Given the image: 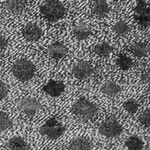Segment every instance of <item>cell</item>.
Here are the masks:
<instances>
[{
	"instance_id": "f546056e",
	"label": "cell",
	"mask_w": 150,
	"mask_h": 150,
	"mask_svg": "<svg viewBox=\"0 0 150 150\" xmlns=\"http://www.w3.org/2000/svg\"><path fill=\"white\" fill-rule=\"evenodd\" d=\"M46 150H49V149H46Z\"/></svg>"
},
{
	"instance_id": "7a4b0ae2",
	"label": "cell",
	"mask_w": 150,
	"mask_h": 150,
	"mask_svg": "<svg viewBox=\"0 0 150 150\" xmlns=\"http://www.w3.org/2000/svg\"><path fill=\"white\" fill-rule=\"evenodd\" d=\"M12 73L15 77L22 81H27L34 77L35 74V65L27 59H19L12 66Z\"/></svg>"
},
{
	"instance_id": "d4e9b609",
	"label": "cell",
	"mask_w": 150,
	"mask_h": 150,
	"mask_svg": "<svg viewBox=\"0 0 150 150\" xmlns=\"http://www.w3.org/2000/svg\"><path fill=\"white\" fill-rule=\"evenodd\" d=\"M140 123L147 128H150V109L146 110L139 117Z\"/></svg>"
},
{
	"instance_id": "52a82bcc",
	"label": "cell",
	"mask_w": 150,
	"mask_h": 150,
	"mask_svg": "<svg viewBox=\"0 0 150 150\" xmlns=\"http://www.w3.org/2000/svg\"><path fill=\"white\" fill-rule=\"evenodd\" d=\"M19 108L26 116L34 117L40 110V103L35 98L28 97L24 98L20 101Z\"/></svg>"
},
{
	"instance_id": "cb8c5ba5",
	"label": "cell",
	"mask_w": 150,
	"mask_h": 150,
	"mask_svg": "<svg viewBox=\"0 0 150 150\" xmlns=\"http://www.w3.org/2000/svg\"><path fill=\"white\" fill-rule=\"evenodd\" d=\"M124 107L129 113L134 114V113L137 112V111L139 107V105L134 99H129L125 102Z\"/></svg>"
},
{
	"instance_id": "e0dca14e",
	"label": "cell",
	"mask_w": 150,
	"mask_h": 150,
	"mask_svg": "<svg viewBox=\"0 0 150 150\" xmlns=\"http://www.w3.org/2000/svg\"><path fill=\"white\" fill-rule=\"evenodd\" d=\"M130 51L137 58H144L149 55V50L148 46L145 43L142 42H138L135 43L134 45L130 46Z\"/></svg>"
},
{
	"instance_id": "603a6c76",
	"label": "cell",
	"mask_w": 150,
	"mask_h": 150,
	"mask_svg": "<svg viewBox=\"0 0 150 150\" xmlns=\"http://www.w3.org/2000/svg\"><path fill=\"white\" fill-rule=\"evenodd\" d=\"M13 126L11 120L4 112H0V130H7Z\"/></svg>"
},
{
	"instance_id": "ffe728a7",
	"label": "cell",
	"mask_w": 150,
	"mask_h": 150,
	"mask_svg": "<svg viewBox=\"0 0 150 150\" xmlns=\"http://www.w3.org/2000/svg\"><path fill=\"white\" fill-rule=\"evenodd\" d=\"M125 144L129 150H142L143 149V142L137 137H129Z\"/></svg>"
},
{
	"instance_id": "6da1fadb",
	"label": "cell",
	"mask_w": 150,
	"mask_h": 150,
	"mask_svg": "<svg viewBox=\"0 0 150 150\" xmlns=\"http://www.w3.org/2000/svg\"><path fill=\"white\" fill-rule=\"evenodd\" d=\"M43 16L50 22H56L64 16L66 8L58 0H47L40 7Z\"/></svg>"
},
{
	"instance_id": "7c38bea8",
	"label": "cell",
	"mask_w": 150,
	"mask_h": 150,
	"mask_svg": "<svg viewBox=\"0 0 150 150\" xmlns=\"http://www.w3.org/2000/svg\"><path fill=\"white\" fill-rule=\"evenodd\" d=\"M5 5L9 11L16 15H19L25 11L27 7V1H22V0L6 1Z\"/></svg>"
},
{
	"instance_id": "5b68a950",
	"label": "cell",
	"mask_w": 150,
	"mask_h": 150,
	"mask_svg": "<svg viewBox=\"0 0 150 150\" xmlns=\"http://www.w3.org/2000/svg\"><path fill=\"white\" fill-rule=\"evenodd\" d=\"M100 133L106 137H117L122 131L123 128L119 122L114 117H108L102 122L99 128Z\"/></svg>"
},
{
	"instance_id": "ac0fdd59",
	"label": "cell",
	"mask_w": 150,
	"mask_h": 150,
	"mask_svg": "<svg viewBox=\"0 0 150 150\" xmlns=\"http://www.w3.org/2000/svg\"><path fill=\"white\" fill-rule=\"evenodd\" d=\"M93 11L100 16H105L109 11V5L106 1L98 0L93 2Z\"/></svg>"
},
{
	"instance_id": "f1b7e54d",
	"label": "cell",
	"mask_w": 150,
	"mask_h": 150,
	"mask_svg": "<svg viewBox=\"0 0 150 150\" xmlns=\"http://www.w3.org/2000/svg\"><path fill=\"white\" fill-rule=\"evenodd\" d=\"M145 150H150V149H145Z\"/></svg>"
},
{
	"instance_id": "8992f818",
	"label": "cell",
	"mask_w": 150,
	"mask_h": 150,
	"mask_svg": "<svg viewBox=\"0 0 150 150\" xmlns=\"http://www.w3.org/2000/svg\"><path fill=\"white\" fill-rule=\"evenodd\" d=\"M135 18L139 26L142 28L150 25V6H149L146 1H137L135 8Z\"/></svg>"
},
{
	"instance_id": "5bb4252c",
	"label": "cell",
	"mask_w": 150,
	"mask_h": 150,
	"mask_svg": "<svg viewBox=\"0 0 150 150\" xmlns=\"http://www.w3.org/2000/svg\"><path fill=\"white\" fill-rule=\"evenodd\" d=\"M73 34L77 40H85L90 35V28L86 23H79L74 27Z\"/></svg>"
},
{
	"instance_id": "3957f363",
	"label": "cell",
	"mask_w": 150,
	"mask_h": 150,
	"mask_svg": "<svg viewBox=\"0 0 150 150\" xmlns=\"http://www.w3.org/2000/svg\"><path fill=\"white\" fill-rule=\"evenodd\" d=\"M72 111L76 117L85 121L93 118L97 113V108L95 105L84 98L80 99L73 105Z\"/></svg>"
},
{
	"instance_id": "ba28073f",
	"label": "cell",
	"mask_w": 150,
	"mask_h": 150,
	"mask_svg": "<svg viewBox=\"0 0 150 150\" xmlns=\"http://www.w3.org/2000/svg\"><path fill=\"white\" fill-rule=\"evenodd\" d=\"M73 73L75 76L79 80H85L90 77L93 73L92 65L87 61H80L78 62L74 69Z\"/></svg>"
},
{
	"instance_id": "4fadbf2b",
	"label": "cell",
	"mask_w": 150,
	"mask_h": 150,
	"mask_svg": "<svg viewBox=\"0 0 150 150\" xmlns=\"http://www.w3.org/2000/svg\"><path fill=\"white\" fill-rule=\"evenodd\" d=\"M101 91L108 97H115L121 92V87L115 81H109L102 86Z\"/></svg>"
},
{
	"instance_id": "7402d4cb",
	"label": "cell",
	"mask_w": 150,
	"mask_h": 150,
	"mask_svg": "<svg viewBox=\"0 0 150 150\" xmlns=\"http://www.w3.org/2000/svg\"><path fill=\"white\" fill-rule=\"evenodd\" d=\"M130 30V27L124 21H119L113 26V31L118 35H128Z\"/></svg>"
},
{
	"instance_id": "8fae6325",
	"label": "cell",
	"mask_w": 150,
	"mask_h": 150,
	"mask_svg": "<svg viewBox=\"0 0 150 150\" xmlns=\"http://www.w3.org/2000/svg\"><path fill=\"white\" fill-rule=\"evenodd\" d=\"M48 53L53 59H61L68 54V48L62 43L56 42L52 44L48 49Z\"/></svg>"
},
{
	"instance_id": "4316f807",
	"label": "cell",
	"mask_w": 150,
	"mask_h": 150,
	"mask_svg": "<svg viewBox=\"0 0 150 150\" xmlns=\"http://www.w3.org/2000/svg\"><path fill=\"white\" fill-rule=\"evenodd\" d=\"M8 93V88L6 87V85L2 81H0V100L4 99Z\"/></svg>"
},
{
	"instance_id": "9a60e30c",
	"label": "cell",
	"mask_w": 150,
	"mask_h": 150,
	"mask_svg": "<svg viewBox=\"0 0 150 150\" xmlns=\"http://www.w3.org/2000/svg\"><path fill=\"white\" fill-rule=\"evenodd\" d=\"M70 150H90L91 142L89 140L84 137H78L74 139L69 145Z\"/></svg>"
},
{
	"instance_id": "2e32d148",
	"label": "cell",
	"mask_w": 150,
	"mask_h": 150,
	"mask_svg": "<svg viewBox=\"0 0 150 150\" xmlns=\"http://www.w3.org/2000/svg\"><path fill=\"white\" fill-rule=\"evenodd\" d=\"M9 148L11 150H29V144L23 137H15L9 141Z\"/></svg>"
},
{
	"instance_id": "9c48e42d",
	"label": "cell",
	"mask_w": 150,
	"mask_h": 150,
	"mask_svg": "<svg viewBox=\"0 0 150 150\" xmlns=\"http://www.w3.org/2000/svg\"><path fill=\"white\" fill-rule=\"evenodd\" d=\"M23 37L28 41H37L40 39L42 35V31L39 26L34 23H28L23 27Z\"/></svg>"
},
{
	"instance_id": "83f0119b",
	"label": "cell",
	"mask_w": 150,
	"mask_h": 150,
	"mask_svg": "<svg viewBox=\"0 0 150 150\" xmlns=\"http://www.w3.org/2000/svg\"><path fill=\"white\" fill-rule=\"evenodd\" d=\"M7 46H8V40H6L4 36L0 35V52L4 50Z\"/></svg>"
},
{
	"instance_id": "d6986e66",
	"label": "cell",
	"mask_w": 150,
	"mask_h": 150,
	"mask_svg": "<svg viewBox=\"0 0 150 150\" xmlns=\"http://www.w3.org/2000/svg\"><path fill=\"white\" fill-rule=\"evenodd\" d=\"M117 66L123 70H127L133 65V61L130 58L125 54H119L117 58Z\"/></svg>"
},
{
	"instance_id": "44dd1931",
	"label": "cell",
	"mask_w": 150,
	"mask_h": 150,
	"mask_svg": "<svg viewBox=\"0 0 150 150\" xmlns=\"http://www.w3.org/2000/svg\"><path fill=\"white\" fill-rule=\"evenodd\" d=\"M94 52H95V53H97L100 56L106 57V56L110 55L112 52V47L110 46L108 43L103 42V43H100V44H99V45L95 46Z\"/></svg>"
},
{
	"instance_id": "277c9868",
	"label": "cell",
	"mask_w": 150,
	"mask_h": 150,
	"mask_svg": "<svg viewBox=\"0 0 150 150\" xmlns=\"http://www.w3.org/2000/svg\"><path fill=\"white\" fill-rule=\"evenodd\" d=\"M64 131L65 128L55 117L48 119L40 129V132L41 135L46 136L51 139H58L64 133Z\"/></svg>"
},
{
	"instance_id": "484cf974",
	"label": "cell",
	"mask_w": 150,
	"mask_h": 150,
	"mask_svg": "<svg viewBox=\"0 0 150 150\" xmlns=\"http://www.w3.org/2000/svg\"><path fill=\"white\" fill-rule=\"evenodd\" d=\"M141 81L142 83H146L150 88V70L143 71L141 75Z\"/></svg>"
},
{
	"instance_id": "30bf717a",
	"label": "cell",
	"mask_w": 150,
	"mask_h": 150,
	"mask_svg": "<svg viewBox=\"0 0 150 150\" xmlns=\"http://www.w3.org/2000/svg\"><path fill=\"white\" fill-rule=\"evenodd\" d=\"M65 86L61 81L50 80L43 87V91L52 97H58L64 91Z\"/></svg>"
}]
</instances>
